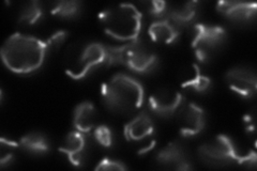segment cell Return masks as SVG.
Masks as SVG:
<instances>
[{
    "label": "cell",
    "instance_id": "16",
    "mask_svg": "<svg viewBox=\"0 0 257 171\" xmlns=\"http://www.w3.org/2000/svg\"><path fill=\"white\" fill-rule=\"evenodd\" d=\"M155 132V125L146 112H141L124 125L123 134L127 141H141L151 136Z\"/></svg>",
    "mask_w": 257,
    "mask_h": 171
},
{
    "label": "cell",
    "instance_id": "15",
    "mask_svg": "<svg viewBox=\"0 0 257 171\" xmlns=\"http://www.w3.org/2000/svg\"><path fill=\"white\" fill-rule=\"evenodd\" d=\"M198 10L197 2H188L176 5L166 11V20L170 21L179 30L191 26L195 21Z\"/></svg>",
    "mask_w": 257,
    "mask_h": 171
},
{
    "label": "cell",
    "instance_id": "11",
    "mask_svg": "<svg viewBox=\"0 0 257 171\" xmlns=\"http://www.w3.org/2000/svg\"><path fill=\"white\" fill-rule=\"evenodd\" d=\"M225 80L231 91L244 99H251L257 90L255 72L247 68H232L227 71Z\"/></svg>",
    "mask_w": 257,
    "mask_h": 171
},
{
    "label": "cell",
    "instance_id": "17",
    "mask_svg": "<svg viewBox=\"0 0 257 171\" xmlns=\"http://www.w3.org/2000/svg\"><path fill=\"white\" fill-rule=\"evenodd\" d=\"M148 35L156 43L172 44L178 39L180 30L175 27L170 21L164 19L152 23L148 28Z\"/></svg>",
    "mask_w": 257,
    "mask_h": 171
},
{
    "label": "cell",
    "instance_id": "12",
    "mask_svg": "<svg viewBox=\"0 0 257 171\" xmlns=\"http://www.w3.org/2000/svg\"><path fill=\"white\" fill-rule=\"evenodd\" d=\"M90 144L85 133L74 131L68 134L63 144L59 148V152L67 156L68 160L73 166H83L89 155Z\"/></svg>",
    "mask_w": 257,
    "mask_h": 171
},
{
    "label": "cell",
    "instance_id": "13",
    "mask_svg": "<svg viewBox=\"0 0 257 171\" xmlns=\"http://www.w3.org/2000/svg\"><path fill=\"white\" fill-rule=\"evenodd\" d=\"M255 3L244 2H219L216 10L225 18L234 22H246L252 20L256 14Z\"/></svg>",
    "mask_w": 257,
    "mask_h": 171
},
{
    "label": "cell",
    "instance_id": "7",
    "mask_svg": "<svg viewBox=\"0 0 257 171\" xmlns=\"http://www.w3.org/2000/svg\"><path fill=\"white\" fill-rule=\"evenodd\" d=\"M227 34L221 26L195 24L192 27L191 46L200 62H207L226 42Z\"/></svg>",
    "mask_w": 257,
    "mask_h": 171
},
{
    "label": "cell",
    "instance_id": "5",
    "mask_svg": "<svg viewBox=\"0 0 257 171\" xmlns=\"http://www.w3.org/2000/svg\"><path fill=\"white\" fill-rule=\"evenodd\" d=\"M157 55L143 41L135 39L121 46H106L108 66L121 64L138 73H146L157 63Z\"/></svg>",
    "mask_w": 257,
    "mask_h": 171
},
{
    "label": "cell",
    "instance_id": "19",
    "mask_svg": "<svg viewBox=\"0 0 257 171\" xmlns=\"http://www.w3.org/2000/svg\"><path fill=\"white\" fill-rule=\"evenodd\" d=\"M19 143L24 151L31 154H44L50 149L47 138L41 133H29L23 136Z\"/></svg>",
    "mask_w": 257,
    "mask_h": 171
},
{
    "label": "cell",
    "instance_id": "6",
    "mask_svg": "<svg viewBox=\"0 0 257 171\" xmlns=\"http://www.w3.org/2000/svg\"><path fill=\"white\" fill-rule=\"evenodd\" d=\"M198 155L206 166L226 168L241 166L242 156L239 155L234 143L225 135H218L198 148Z\"/></svg>",
    "mask_w": 257,
    "mask_h": 171
},
{
    "label": "cell",
    "instance_id": "2",
    "mask_svg": "<svg viewBox=\"0 0 257 171\" xmlns=\"http://www.w3.org/2000/svg\"><path fill=\"white\" fill-rule=\"evenodd\" d=\"M101 96L110 111L127 115L141 108L144 102V88L139 80L118 73L102 84Z\"/></svg>",
    "mask_w": 257,
    "mask_h": 171
},
{
    "label": "cell",
    "instance_id": "22",
    "mask_svg": "<svg viewBox=\"0 0 257 171\" xmlns=\"http://www.w3.org/2000/svg\"><path fill=\"white\" fill-rule=\"evenodd\" d=\"M68 37V32L64 30H60L55 32L54 35H52L50 38H48L45 41V47H46V53H53L59 50V47L64 43Z\"/></svg>",
    "mask_w": 257,
    "mask_h": 171
},
{
    "label": "cell",
    "instance_id": "25",
    "mask_svg": "<svg viewBox=\"0 0 257 171\" xmlns=\"http://www.w3.org/2000/svg\"><path fill=\"white\" fill-rule=\"evenodd\" d=\"M147 6L150 14L157 16V18H161L162 15L166 14L167 4L165 2H157V0H154V2L148 3Z\"/></svg>",
    "mask_w": 257,
    "mask_h": 171
},
{
    "label": "cell",
    "instance_id": "24",
    "mask_svg": "<svg viewBox=\"0 0 257 171\" xmlns=\"http://www.w3.org/2000/svg\"><path fill=\"white\" fill-rule=\"evenodd\" d=\"M95 170H126V166L121 161L104 157L101 159L98 165L94 167Z\"/></svg>",
    "mask_w": 257,
    "mask_h": 171
},
{
    "label": "cell",
    "instance_id": "23",
    "mask_svg": "<svg viewBox=\"0 0 257 171\" xmlns=\"http://www.w3.org/2000/svg\"><path fill=\"white\" fill-rule=\"evenodd\" d=\"M94 139L104 148H109L112 143V136L110 129L106 125H100L94 129Z\"/></svg>",
    "mask_w": 257,
    "mask_h": 171
},
{
    "label": "cell",
    "instance_id": "10",
    "mask_svg": "<svg viewBox=\"0 0 257 171\" xmlns=\"http://www.w3.org/2000/svg\"><path fill=\"white\" fill-rule=\"evenodd\" d=\"M156 162L160 168L172 170L193 169L189 154L178 141H172L161 149L156 156Z\"/></svg>",
    "mask_w": 257,
    "mask_h": 171
},
{
    "label": "cell",
    "instance_id": "1",
    "mask_svg": "<svg viewBox=\"0 0 257 171\" xmlns=\"http://www.w3.org/2000/svg\"><path fill=\"white\" fill-rule=\"evenodd\" d=\"M43 41L35 37L13 34L2 47V58L6 67L19 74H28L42 66L46 56Z\"/></svg>",
    "mask_w": 257,
    "mask_h": 171
},
{
    "label": "cell",
    "instance_id": "9",
    "mask_svg": "<svg viewBox=\"0 0 257 171\" xmlns=\"http://www.w3.org/2000/svg\"><path fill=\"white\" fill-rule=\"evenodd\" d=\"M175 117L177 119L180 134L183 137L198 135L203 131L206 124L204 109L192 102H184Z\"/></svg>",
    "mask_w": 257,
    "mask_h": 171
},
{
    "label": "cell",
    "instance_id": "4",
    "mask_svg": "<svg viewBox=\"0 0 257 171\" xmlns=\"http://www.w3.org/2000/svg\"><path fill=\"white\" fill-rule=\"evenodd\" d=\"M104 31L118 40L138 39L142 29V13L131 4L114 5L99 15Z\"/></svg>",
    "mask_w": 257,
    "mask_h": 171
},
{
    "label": "cell",
    "instance_id": "20",
    "mask_svg": "<svg viewBox=\"0 0 257 171\" xmlns=\"http://www.w3.org/2000/svg\"><path fill=\"white\" fill-rule=\"evenodd\" d=\"M44 9L39 2H30L22 9L19 22L23 25L34 26L43 18Z\"/></svg>",
    "mask_w": 257,
    "mask_h": 171
},
{
    "label": "cell",
    "instance_id": "21",
    "mask_svg": "<svg viewBox=\"0 0 257 171\" xmlns=\"http://www.w3.org/2000/svg\"><path fill=\"white\" fill-rule=\"evenodd\" d=\"M82 4L79 2H57L52 4L51 13L62 19H72L78 15Z\"/></svg>",
    "mask_w": 257,
    "mask_h": 171
},
{
    "label": "cell",
    "instance_id": "18",
    "mask_svg": "<svg viewBox=\"0 0 257 171\" xmlns=\"http://www.w3.org/2000/svg\"><path fill=\"white\" fill-rule=\"evenodd\" d=\"M96 110L91 102H83L78 104L73 115V124L76 131L89 133L95 126Z\"/></svg>",
    "mask_w": 257,
    "mask_h": 171
},
{
    "label": "cell",
    "instance_id": "8",
    "mask_svg": "<svg viewBox=\"0 0 257 171\" xmlns=\"http://www.w3.org/2000/svg\"><path fill=\"white\" fill-rule=\"evenodd\" d=\"M183 104V95L173 88H159L149 96L150 108L164 118L175 117Z\"/></svg>",
    "mask_w": 257,
    "mask_h": 171
},
{
    "label": "cell",
    "instance_id": "3",
    "mask_svg": "<svg viewBox=\"0 0 257 171\" xmlns=\"http://www.w3.org/2000/svg\"><path fill=\"white\" fill-rule=\"evenodd\" d=\"M106 61V46L90 41H74L66 48L63 68L68 76L82 79L92 69Z\"/></svg>",
    "mask_w": 257,
    "mask_h": 171
},
{
    "label": "cell",
    "instance_id": "14",
    "mask_svg": "<svg viewBox=\"0 0 257 171\" xmlns=\"http://www.w3.org/2000/svg\"><path fill=\"white\" fill-rule=\"evenodd\" d=\"M179 84L181 88L192 89L196 92H205L210 87L211 80L204 75L196 63H189L179 73Z\"/></svg>",
    "mask_w": 257,
    "mask_h": 171
}]
</instances>
